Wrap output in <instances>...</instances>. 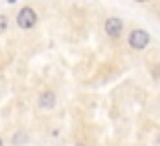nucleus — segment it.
I'll use <instances>...</instances> for the list:
<instances>
[{"label":"nucleus","instance_id":"2","mask_svg":"<svg viewBox=\"0 0 160 146\" xmlns=\"http://www.w3.org/2000/svg\"><path fill=\"white\" fill-rule=\"evenodd\" d=\"M148 41H150V35H148L146 31H140V28H136V31L130 33V47L136 49V51H142V49H146Z\"/></svg>","mask_w":160,"mask_h":146},{"label":"nucleus","instance_id":"5","mask_svg":"<svg viewBox=\"0 0 160 146\" xmlns=\"http://www.w3.org/2000/svg\"><path fill=\"white\" fill-rule=\"evenodd\" d=\"M6 27H8L6 16H4V14H0V33H4V31H6Z\"/></svg>","mask_w":160,"mask_h":146},{"label":"nucleus","instance_id":"7","mask_svg":"<svg viewBox=\"0 0 160 146\" xmlns=\"http://www.w3.org/2000/svg\"><path fill=\"white\" fill-rule=\"evenodd\" d=\"M0 146H2V138H0Z\"/></svg>","mask_w":160,"mask_h":146},{"label":"nucleus","instance_id":"3","mask_svg":"<svg viewBox=\"0 0 160 146\" xmlns=\"http://www.w3.org/2000/svg\"><path fill=\"white\" fill-rule=\"evenodd\" d=\"M124 31V23H122L120 18H108L106 20V33L109 37H120V33Z\"/></svg>","mask_w":160,"mask_h":146},{"label":"nucleus","instance_id":"1","mask_svg":"<svg viewBox=\"0 0 160 146\" xmlns=\"http://www.w3.org/2000/svg\"><path fill=\"white\" fill-rule=\"evenodd\" d=\"M16 23H18L20 28H32L37 24V12L32 10L31 6L20 8L18 14H16Z\"/></svg>","mask_w":160,"mask_h":146},{"label":"nucleus","instance_id":"6","mask_svg":"<svg viewBox=\"0 0 160 146\" xmlns=\"http://www.w3.org/2000/svg\"><path fill=\"white\" fill-rule=\"evenodd\" d=\"M136 2H148V0H136Z\"/></svg>","mask_w":160,"mask_h":146},{"label":"nucleus","instance_id":"4","mask_svg":"<svg viewBox=\"0 0 160 146\" xmlns=\"http://www.w3.org/2000/svg\"><path fill=\"white\" fill-rule=\"evenodd\" d=\"M55 93L53 91H45V93H41V98H39V106L43 108V110H51V108L55 106Z\"/></svg>","mask_w":160,"mask_h":146}]
</instances>
